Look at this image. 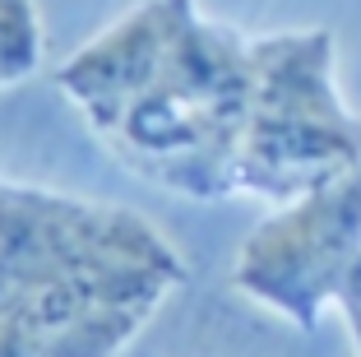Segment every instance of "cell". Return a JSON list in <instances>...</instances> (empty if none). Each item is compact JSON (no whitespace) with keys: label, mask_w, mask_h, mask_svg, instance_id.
I'll return each instance as SVG.
<instances>
[{"label":"cell","mask_w":361,"mask_h":357,"mask_svg":"<svg viewBox=\"0 0 361 357\" xmlns=\"http://www.w3.org/2000/svg\"><path fill=\"white\" fill-rule=\"evenodd\" d=\"M352 172H361V130L334 93L329 33L255 37V107L236 163V195L287 204Z\"/></svg>","instance_id":"3957f363"},{"label":"cell","mask_w":361,"mask_h":357,"mask_svg":"<svg viewBox=\"0 0 361 357\" xmlns=\"http://www.w3.org/2000/svg\"><path fill=\"white\" fill-rule=\"evenodd\" d=\"M47 61V28L37 0H0V93L28 84Z\"/></svg>","instance_id":"5b68a950"},{"label":"cell","mask_w":361,"mask_h":357,"mask_svg":"<svg viewBox=\"0 0 361 357\" xmlns=\"http://www.w3.org/2000/svg\"><path fill=\"white\" fill-rule=\"evenodd\" d=\"M185 279L144 209L0 177V357H121Z\"/></svg>","instance_id":"7a4b0ae2"},{"label":"cell","mask_w":361,"mask_h":357,"mask_svg":"<svg viewBox=\"0 0 361 357\" xmlns=\"http://www.w3.org/2000/svg\"><path fill=\"white\" fill-rule=\"evenodd\" d=\"M361 242V172L278 204L241 242L232 283L250 302L287 315L297 329L319 320V306L343 293Z\"/></svg>","instance_id":"277c9868"},{"label":"cell","mask_w":361,"mask_h":357,"mask_svg":"<svg viewBox=\"0 0 361 357\" xmlns=\"http://www.w3.org/2000/svg\"><path fill=\"white\" fill-rule=\"evenodd\" d=\"M93 139L180 200H232L255 107V37L200 0H135L51 70Z\"/></svg>","instance_id":"6da1fadb"}]
</instances>
